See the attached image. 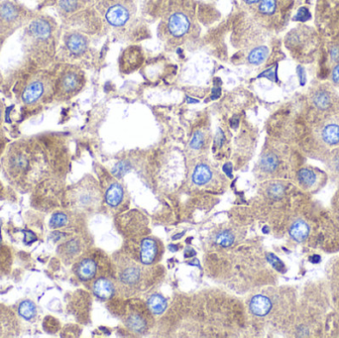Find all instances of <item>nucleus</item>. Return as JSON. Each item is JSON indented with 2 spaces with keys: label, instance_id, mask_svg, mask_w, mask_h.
<instances>
[{
  "label": "nucleus",
  "instance_id": "f257e3e1",
  "mask_svg": "<svg viewBox=\"0 0 339 338\" xmlns=\"http://www.w3.org/2000/svg\"><path fill=\"white\" fill-rule=\"evenodd\" d=\"M36 14L16 0H0V36L8 38Z\"/></svg>",
  "mask_w": 339,
  "mask_h": 338
},
{
  "label": "nucleus",
  "instance_id": "f03ea898",
  "mask_svg": "<svg viewBox=\"0 0 339 338\" xmlns=\"http://www.w3.org/2000/svg\"><path fill=\"white\" fill-rule=\"evenodd\" d=\"M50 82H47V78L41 76L35 78L28 82L25 88L23 89L21 98L25 104H34L41 100L50 91Z\"/></svg>",
  "mask_w": 339,
  "mask_h": 338
},
{
  "label": "nucleus",
  "instance_id": "7ed1b4c3",
  "mask_svg": "<svg viewBox=\"0 0 339 338\" xmlns=\"http://www.w3.org/2000/svg\"><path fill=\"white\" fill-rule=\"evenodd\" d=\"M80 84H81V80H80L79 75L74 72H68L62 76L57 86H55V90L57 91L56 92L54 91V93L60 94L63 96L71 95L79 89Z\"/></svg>",
  "mask_w": 339,
  "mask_h": 338
},
{
  "label": "nucleus",
  "instance_id": "20e7f679",
  "mask_svg": "<svg viewBox=\"0 0 339 338\" xmlns=\"http://www.w3.org/2000/svg\"><path fill=\"white\" fill-rule=\"evenodd\" d=\"M169 30L172 35L181 37L185 35L190 28V21L183 13H175L169 19Z\"/></svg>",
  "mask_w": 339,
  "mask_h": 338
},
{
  "label": "nucleus",
  "instance_id": "39448f33",
  "mask_svg": "<svg viewBox=\"0 0 339 338\" xmlns=\"http://www.w3.org/2000/svg\"><path fill=\"white\" fill-rule=\"evenodd\" d=\"M105 17L110 25L119 27L127 22L129 18V13L125 7L121 5H114L108 9Z\"/></svg>",
  "mask_w": 339,
  "mask_h": 338
},
{
  "label": "nucleus",
  "instance_id": "423d86ee",
  "mask_svg": "<svg viewBox=\"0 0 339 338\" xmlns=\"http://www.w3.org/2000/svg\"><path fill=\"white\" fill-rule=\"evenodd\" d=\"M141 262L150 265L156 261L158 256V244L153 238H145L141 243Z\"/></svg>",
  "mask_w": 339,
  "mask_h": 338
},
{
  "label": "nucleus",
  "instance_id": "0eeeda50",
  "mask_svg": "<svg viewBox=\"0 0 339 338\" xmlns=\"http://www.w3.org/2000/svg\"><path fill=\"white\" fill-rule=\"evenodd\" d=\"M271 300L265 295H255L250 302V309L253 314L257 316H264L271 310Z\"/></svg>",
  "mask_w": 339,
  "mask_h": 338
},
{
  "label": "nucleus",
  "instance_id": "6e6552de",
  "mask_svg": "<svg viewBox=\"0 0 339 338\" xmlns=\"http://www.w3.org/2000/svg\"><path fill=\"white\" fill-rule=\"evenodd\" d=\"M66 45L71 53L75 55H79L87 49L88 42H87V39L82 34L73 33L67 37Z\"/></svg>",
  "mask_w": 339,
  "mask_h": 338
},
{
  "label": "nucleus",
  "instance_id": "1a4fd4ad",
  "mask_svg": "<svg viewBox=\"0 0 339 338\" xmlns=\"http://www.w3.org/2000/svg\"><path fill=\"white\" fill-rule=\"evenodd\" d=\"M97 274V263L92 259H86L79 265L78 275L84 281L93 279Z\"/></svg>",
  "mask_w": 339,
  "mask_h": 338
},
{
  "label": "nucleus",
  "instance_id": "9d476101",
  "mask_svg": "<svg viewBox=\"0 0 339 338\" xmlns=\"http://www.w3.org/2000/svg\"><path fill=\"white\" fill-rule=\"evenodd\" d=\"M148 306L149 309L154 314H162L166 308H167V300L166 298L161 294H153L148 298Z\"/></svg>",
  "mask_w": 339,
  "mask_h": 338
},
{
  "label": "nucleus",
  "instance_id": "9b49d317",
  "mask_svg": "<svg viewBox=\"0 0 339 338\" xmlns=\"http://www.w3.org/2000/svg\"><path fill=\"white\" fill-rule=\"evenodd\" d=\"M94 292L100 298H108L113 293V285L107 279H98L94 285Z\"/></svg>",
  "mask_w": 339,
  "mask_h": 338
},
{
  "label": "nucleus",
  "instance_id": "f8f14e48",
  "mask_svg": "<svg viewBox=\"0 0 339 338\" xmlns=\"http://www.w3.org/2000/svg\"><path fill=\"white\" fill-rule=\"evenodd\" d=\"M211 177H212V173L206 165H198L194 170L193 181L195 185L202 186L208 183Z\"/></svg>",
  "mask_w": 339,
  "mask_h": 338
},
{
  "label": "nucleus",
  "instance_id": "ddd939ff",
  "mask_svg": "<svg viewBox=\"0 0 339 338\" xmlns=\"http://www.w3.org/2000/svg\"><path fill=\"white\" fill-rule=\"evenodd\" d=\"M308 233H309L308 225L301 220L294 222L290 229L291 237L297 242L303 241L308 236Z\"/></svg>",
  "mask_w": 339,
  "mask_h": 338
},
{
  "label": "nucleus",
  "instance_id": "4468645a",
  "mask_svg": "<svg viewBox=\"0 0 339 338\" xmlns=\"http://www.w3.org/2000/svg\"><path fill=\"white\" fill-rule=\"evenodd\" d=\"M122 197H123L122 187L118 184H113L111 185V187L108 189L106 193L105 200L109 205L116 206L121 202Z\"/></svg>",
  "mask_w": 339,
  "mask_h": 338
},
{
  "label": "nucleus",
  "instance_id": "2eb2a0df",
  "mask_svg": "<svg viewBox=\"0 0 339 338\" xmlns=\"http://www.w3.org/2000/svg\"><path fill=\"white\" fill-rule=\"evenodd\" d=\"M322 139L329 145L339 143V126L335 124L327 125L322 131Z\"/></svg>",
  "mask_w": 339,
  "mask_h": 338
},
{
  "label": "nucleus",
  "instance_id": "dca6fc26",
  "mask_svg": "<svg viewBox=\"0 0 339 338\" xmlns=\"http://www.w3.org/2000/svg\"><path fill=\"white\" fill-rule=\"evenodd\" d=\"M268 54H269V50L267 47L262 46V47L254 49L250 52L248 56V62L251 65H260L266 60Z\"/></svg>",
  "mask_w": 339,
  "mask_h": 338
},
{
  "label": "nucleus",
  "instance_id": "f3484780",
  "mask_svg": "<svg viewBox=\"0 0 339 338\" xmlns=\"http://www.w3.org/2000/svg\"><path fill=\"white\" fill-rule=\"evenodd\" d=\"M140 271L137 267H127L121 274V280L125 284H135L139 280Z\"/></svg>",
  "mask_w": 339,
  "mask_h": 338
},
{
  "label": "nucleus",
  "instance_id": "a211bd4d",
  "mask_svg": "<svg viewBox=\"0 0 339 338\" xmlns=\"http://www.w3.org/2000/svg\"><path fill=\"white\" fill-rule=\"evenodd\" d=\"M127 325L136 332H143L146 329V320L138 314H132L127 319Z\"/></svg>",
  "mask_w": 339,
  "mask_h": 338
},
{
  "label": "nucleus",
  "instance_id": "6ab92c4d",
  "mask_svg": "<svg viewBox=\"0 0 339 338\" xmlns=\"http://www.w3.org/2000/svg\"><path fill=\"white\" fill-rule=\"evenodd\" d=\"M36 306L35 304L30 301V300H26L23 301L20 306H19V313L21 316H23L26 319H31L36 315Z\"/></svg>",
  "mask_w": 339,
  "mask_h": 338
},
{
  "label": "nucleus",
  "instance_id": "aec40b11",
  "mask_svg": "<svg viewBox=\"0 0 339 338\" xmlns=\"http://www.w3.org/2000/svg\"><path fill=\"white\" fill-rule=\"evenodd\" d=\"M261 167L266 172H273L278 167V159L274 154H267L261 160Z\"/></svg>",
  "mask_w": 339,
  "mask_h": 338
},
{
  "label": "nucleus",
  "instance_id": "412c9836",
  "mask_svg": "<svg viewBox=\"0 0 339 338\" xmlns=\"http://www.w3.org/2000/svg\"><path fill=\"white\" fill-rule=\"evenodd\" d=\"M298 181L303 186H311L315 182V174L309 169H301L297 175Z\"/></svg>",
  "mask_w": 339,
  "mask_h": 338
},
{
  "label": "nucleus",
  "instance_id": "4be33fe9",
  "mask_svg": "<svg viewBox=\"0 0 339 338\" xmlns=\"http://www.w3.org/2000/svg\"><path fill=\"white\" fill-rule=\"evenodd\" d=\"M313 103L319 109H326L330 104V97L323 92H318L313 97Z\"/></svg>",
  "mask_w": 339,
  "mask_h": 338
},
{
  "label": "nucleus",
  "instance_id": "5701e85b",
  "mask_svg": "<svg viewBox=\"0 0 339 338\" xmlns=\"http://www.w3.org/2000/svg\"><path fill=\"white\" fill-rule=\"evenodd\" d=\"M215 243L222 246V247H228L233 244L234 242V236L231 232L229 231H222L218 233L215 237Z\"/></svg>",
  "mask_w": 339,
  "mask_h": 338
},
{
  "label": "nucleus",
  "instance_id": "b1692460",
  "mask_svg": "<svg viewBox=\"0 0 339 338\" xmlns=\"http://www.w3.org/2000/svg\"><path fill=\"white\" fill-rule=\"evenodd\" d=\"M276 0H260L259 10L266 15H271L276 10Z\"/></svg>",
  "mask_w": 339,
  "mask_h": 338
},
{
  "label": "nucleus",
  "instance_id": "393cba45",
  "mask_svg": "<svg viewBox=\"0 0 339 338\" xmlns=\"http://www.w3.org/2000/svg\"><path fill=\"white\" fill-rule=\"evenodd\" d=\"M68 222V217L64 213H56L52 216L50 220V225L52 228H59L66 225Z\"/></svg>",
  "mask_w": 339,
  "mask_h": 338
},
{
  "label": "nucleus",
  "instance_id": "a878e982",
  "mask_svg": "<svg viewBox=\"0 0 339 338\" xmlns=\"http://www.w3.org/2000/svg\"><path fill=\"white\" fill-rule=\"evenodd\" d=\"M130 167L129 164L126 162H119L118 164H116V166L113 169V174L116 177H122L123 175H125L128 171H129Z\"/></svg>",
  "mask_w": 339,
  "mask_h": 338
},
{
  "label": "nucleus",
  "instance_id": "bb28decb",
  "mask_svg": "<svg viewBox=\"0 0 339 338\" xmlns=\"http://www.w3.org/2000/svg\"><path fill=\"white\" fill-rule=\"evenodd\" d=\"M203 144V135L201 132H195L191 140V148L199 149Z\"/></svg>",
  "mask_w": 339,
  "mask_h": 338
},
{
  "label": "nucleus",
  "instance_id": "cd10ccee",
  "mask_svg": "<svg viewBox=\"0 0 339 338\" xmlns=\"http://www.w3.org/2000/svg\"><path fill=\"white\" fill-rule=\"evenodd\" d=\"M267 258H268V260H269V262L272 264V266L275 268V269H277L278 271H283L284 270V264L281 262V260L279 259V258H277L275 255H273V254H269L268 256H267Z\"/></svg>",
  "mask_w": 339,
  "mask_h": 338
},
{
  "label": "nucleus",
  "instance_id": "c85d7f7f",
  "mask_svg": "<svg viewBox=\"0 0 339 338\" xmlns=\"http://www.w3.org/2000/svg\"><path fill=\"white\" fill-rule=\"evenodd\" d=\"M284 193V187L280 184H276V185H273L270 190H269V194L272 196V197H279L281 196L282 194Z\"/></svg>",
  "mask_w": 339,
  "mask_h": 338
},
{
  "label": "nucleus",
  "instance_id": "c756f323",
  "mask_svg": "<svg viewBox=\"0 0 339 338\" xmlns=\"http://www.w3.org/2000/svg\"><path fill=\"white\" fill-rule=\"evenodd\" d=\"M307 18H309V12L305 9V8H300L298 10V13L296 15V19H299L301 21L306 20Z\"/></svg>",
  "mask_w": 339,
  "mask_h": 338
},
{
  "label": "nucleus",
  "instance_id": "7c9ffc66",
  "mask_svg": "<svg viewBox=\"0 0 339 338\" xmlns=\"http://www.w3.org/2000/svg\"><path fill=\"white\" fill-rule=\"evenodd\" d=\"M332 81L335 84H339V65L334 68L332 72Z\"/></svg>",
  "mask_w": 339,
  "mask_h": 338
},
{
  "label": "nucleus",
  "instance_id": "2f4dec72",
  "mask_svg": "<svg viewBox=\"0 0 339 338\" xmlns=\"http://www.w3.org/2000/svg\"><path fill=\"white\" fill-rule=\"evenodd\" d=\"M68 248H69V251L71 253H75L77 250H78V246L76 244L75 241H71L69 244H68Z\"/></svg>",
  "mask_w": 339,
  "mask_h": 338
},
{
  "label": "nucleus",
  "instance_id": "473e14b6",
  "mask_svg": "<svg viewBox=\"0 0 339 338\" xmlns=\"http://www.w3.org/2000/svg\"><path fill=\"white\" fill-rule=\"evenodd\" d=\"M223 170H224V172L226 173V175H227L228 177H231V176H232V175H231V171H232L231 164H226V165H224Z\"/></svg>",
  "mask_w": 339,
  "mask_h": 338
},
{
  "label": "nucleus",
  "instance_id": "72a5a7b5",
  "mask_svg": "<svg viewBox=\"0 0 339 338\" xmlns=\"http://www.w3.org/2000/svg\"><path fill=\"white\" fill-rule=\"evenodd\" d=\"M331 57L334 59V60H337L339 57V49L338 48H333V50L331 51Z\"/></svg>",
  "mask_w": 339,
  "mask_h": 338
},
{
  "label": "nucleus",
  "instance_id": "f704fd0d",
  "mask_svg": "<svg viewBox=\"0 0 339 338\" xmlns=\"http://www.w3.org/2000/svg\"><path fill=\"white\" fill-rule=\"evenodd\" d=\"M220 96V89H214L213 94H212V98H218Z\"/></svg>",
  "mask_w": 339,
  "mask_h": 338
},
{
  "label": "nucleus",
  "instance_id": "c9c22d12",
  "mask_svg": "<svg viewBox=\"0 0 339 338\" xmlns=\"http://www.w3.org/2000/svg\"><path fill=\"white\" fill-rule=\"evenodd\" d=\"M247 4H254V3H256V2H258V1H260V0H244Z\"/></svg>",
  "mask_w": 339,
  "mask_h": 338
},
{
  "label": "nucleus",
  "instance_id": "e433bc0d",
  "mask_svg": "<svg viewBox=\"0 0 339 338\" xmlns=\"http://www.w3.org/2000/svg\"><path fill=\"white\" fill-rule=\"evenodd\" d=\"M188 102H189V103H196L197 100H195V99H191L190 97H188Z\"/></svg>",
  "mask_w": 339,
  "mask_h": 338
},
{
  "label": "nucleus",
  "instance_id": "4c0bfd02",
  "mask_svg": "<svg viewBox=\"0 0 339 338\" xmlns=\"http://www.w3.org/2000/svg\"><path fill=\"white\" fill-rule=\"evenodd\" d=\"M184 235V232L183 233H181V234H179V235H176V236H174V240H176V239H179V237H181V236H183Z\"/></svg>",
  "mask_w": 339,
  "mask_h": 338
},
{
  "label": "nucleus",
  "instance_id": "58836bf2",
  "mask_svg": "<svg viewBox=\"0 0 339 338\" xmlns=\"http://www.w3.org/2000/svg\"><path fill=\"white\" fill-rule=\"evenodd\" d=\"M174 246H175V245H171V247H170V248H171V250H172V251H176V250H177V249H178V248H175V247H174Z\"/></svg>",
  "mask_w": 339,
  "mask_h": 338
}]
</instances>
